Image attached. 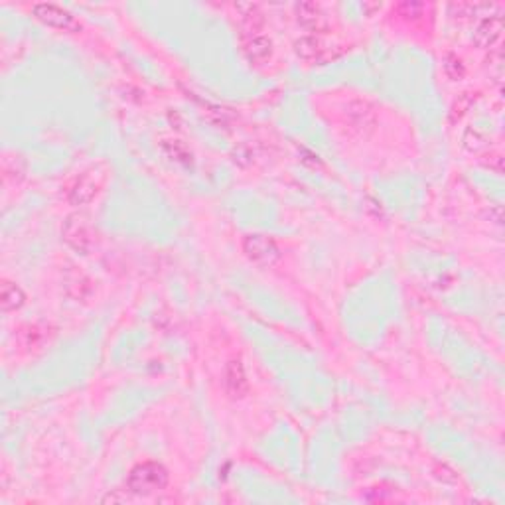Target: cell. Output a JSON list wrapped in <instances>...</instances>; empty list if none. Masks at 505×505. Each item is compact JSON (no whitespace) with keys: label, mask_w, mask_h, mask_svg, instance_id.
Segmentation results:
<instances>
[{"label":"cell","mask_w":505,"mask_h":505,"mask_svg":"<svg viewBox=\"0 0 505 505\" xmlns=\"http://www.w3.org/2000/svg\"><path fill=\"white\" fill-rule=\"evenodd\" d=\"M168 484V474L166 470L160 466V464H154V462H144L137 466L133 472H131V478H128V486L131 490L135 491H156L162 490L164 486Z\"/></svg>","instance_id":"obj_1"},{"label":"cell","mask_w":505,"mask_h":505,"mask_svg":"<svg viewBox=\"0 0 505 505\" xmlns=\"http://www.w3.org/2000/svg\"><path fill=\"white\" fill-rule=\"evenodd\" d=\"M34 16L38 20H42L44 24L52 26V28H58V30L76 32L81 28L74 16L69 14L67 10H63L62 6H56V4H36L34 6Z\"/></svg>","instance_id":"obj_2"},{"label":"cell","mask_w":505,"mask_h":505,"mask_svg":"<svg viewBox=\"0 0 505 505\" xmlns=\"http://www.w3.org/2000/svg\"><path fill=\"white\" fill-rule=\"evenodd\" d=\"M245 251L247 255L253 260H257L260 265H273L280 253H278V247L275 245V241H271L269 237H260V235H251L245 239Z\"/></svg>","instance_id":"obj_3"},{"label":"cell","mask_w":505,"mask_h":505,"mask_svg":"<svg viewBox=\"0 0 505 505\" xmlns=\"http://www.w3.org/2000/svg\"><path fill=\"white\" fill-rule=\"evenodd\" d=\"M63 235H65V241L71 247H76L77 251H85L91 245V231L83 217H69Z\"/></svg>","instance_id":"obj_4"},{"label":"cell","mask_w":505,"mask_h":505,"mask_svg":"<svg viewBox=\"0 0 505 505\" xmlns=\"http://www.w3.org/2000/svg\"><path fill=\"white\" fill-rule=\"evenodd\" d=\"M26 296L22 289L14 284V282H8L4 280L0 284V304H2V310L4 312H12V310H18V308L24 304Z\"/></svg>","instance_id":"obj_5"},{"label":"cell","mask_w":505,"mask_h":505,"mask_svg":"<svg viewBox=\"0 0 505 505\" xmlns=\"http://www.w3.org/2000/svg\"><path fill=\"white\" fill-rule=\"evenodd\" d=\"M245 52L251 60H267L271 56V42L262 34H249L245 40Z\"/></svg>","instance_id":"obj_6"},{"label":"cell","mask_w":505,"mask_h":505,"mask_svg":"<svg viewBox=\"0 0 505 505\" xmlns=\"http://www.w3.org/2000/svg\"><path fill=\"white\" fill-rule=\"evenodd\" d=\"M95 194H97V182L91 176H83V178H77L74 188L69 190V199L74 203H87L91 201Z\"/></svg>","instance_id":"obj_7"},{"label":"cell","mask_w":505,"mask_h":505,"mask_svg":"<svg viewBox=\"0 0 505 505\" xmlns=\"http://www.w3.org/2000/svg\"><path fill=\"white\" fill-rule=\"evenodd\" d=\"M500 34H502V18H490V20H486L480 26V30H478V36L482 38L484 44H493L500 38Z\"/></svg>","instance_id":"obj_8"},{"label":"cell","mask_w":505,"mask_h":505,"mask_svg":"<svg viewBox=\"0 0 505 505\" xmlns=\"http://www.w3.org/2000/svg\"><path fill=\"white\" fill-rule=\"evenodd\" d=\"M227 385L229 389L235 393V395H241L247 389V381H245V373L241 366L237 361H233L229 366V371H227Z\"/></svg>","instance_id":"obj_9"},{"label":"cell","mask_w":505,"mask_h":505,"mask_svg":"<svg viewBox=\"0 0 505 505\" xmlns=\"http://www.w3.org/2000/svg\"><path fill=\"white\" fill-rule=\"evenodd\" d=\"M298 16H300V20H302V22H308V20L316 22V20H318V16H322V14H320V8H318L316 4H300V6H298Z\"/></svg>","instance_id":"obj_10"}]
</instances>
